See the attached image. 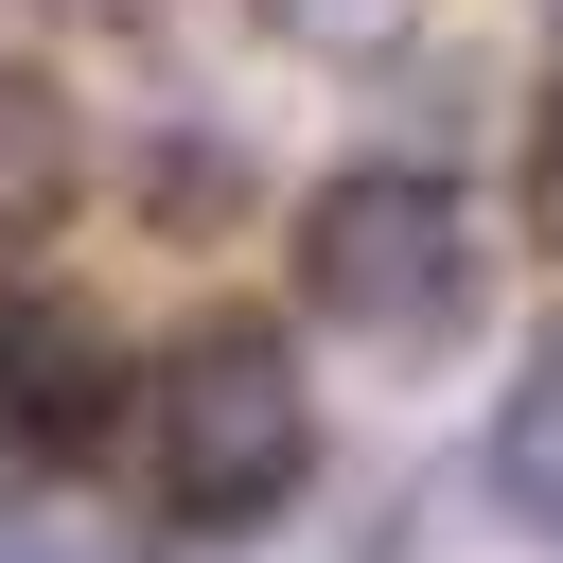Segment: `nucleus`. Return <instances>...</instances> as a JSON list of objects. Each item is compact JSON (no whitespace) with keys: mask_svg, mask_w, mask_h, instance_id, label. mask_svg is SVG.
Instances as JSON below:
<instances>
[{"mask_svg":"<svg viewBox=\"0 0 563 563\" xmlns=\"http://www.w3.org/2000/svg\"><path fill=\"white\" fill-rule=\"evenodd\" d=\"M141 387V475H158V510L176 528H264L299 475H317V387H299V352H282V317H194V334H158V369H123Z\"/></svg>","mask_w":563,"mask_h":563,"instance_id":"1","label":"nucleus"},{"mask_svg":"<svg viewBox=\"0 0 563 563\" xmlns=\"http://www.w3.org/2000/svg\"><path fill=\"white\" fill-rule=\"evenodd\" d=\"M299 299H317L352 352L422 369V352H457V334H475L493 246H475V211H457V176H440V158H352V176H317V194H299Z\"/></svg>","mask_w":563,"mask_h":563,"instance_id":"2","label":"nucleus"},{"mask_svg":"<svg viewBox=\"0 0 563 563\" xmlns=\"http://www.w3.org/2000/svg\"><path fill=\"white\" fill-rule=\"evenodd\" d=\"M123 422V352L88 299H0V457H88Z\"/></svg>","mask_w":563,"mask_h":563,"instance_id":"3","label":"nucleus"},{"mask_svg":"<svg viewBox=\"0 0 563 563\" xmlns=\"http://www.w3.org/2000/svg\"><path fill=\"white\" fill-rule=\"evenodd\" d=\"M70 194H88V123H70V88L0 53V264H18V246H53V229H70Z\"/></svg>","mask_w":563,"mask_h":563,"instance_id":"4","label":"nucleus"},{"mask_svg":"<svg viewBox=\"0 0 563 563\" xmlns=\"http://www.w3.org/2000/svg\"><path fill=\"white\" fill-rule=\"evenodd\" d=\"M493 510L563 545V317L528 334V369L493 387Z\"/></svg>","mask_w":563,"mask_h":563,"instance_id":"5","label":"nucleus"},{"mask_svg":"<svg viewBox=\"0 0 563 563\" xmlns=\"http://www.w3.org/2000/svg\"><path fill=\"white\" fill-rule=\"evenodd\" d=\"M264 35H299V53H352V70H369V53H405V35H422V0H264Z\"/></svg>","mask_w":563,"mask_h":563,"instance_id":"6","label":"nucleus"},{"mask_svg":"<svg viewBox=\"0 0 563 563\" xmlns=\"http://www.w3.org/2000/svg\"><path fill=\"white\" fill-rule=\"evenodd\" d=\"M510 194H528V229L563 246V70L528 88V158H510Z\"/></svg>","mask_w":563,"mask_h":563,"instance_id":"7","label":"nucleus"}]
</instances>
